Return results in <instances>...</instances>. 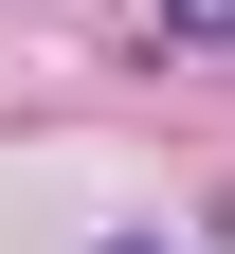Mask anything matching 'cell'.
I'll return each mask as SVG.
<instances>
[{"label":"cell","instance_id":"obj_2","mask_svg":"<svg viewBox=\"0 0 235 254\" xmlns=\"http://www.w3.org/2000/svg\"><path fill=\"white\" fill-rule=\"evenodd\" d=\"M109 254H163V236H109Z\"/></svg>","mask_w":235,"mask_h":254},{"label":"cell","instance_id":"obj_1","mask_svg":"<svg viewBox=\"0 0 235 254\" xmlns=\"http://www.w3.org/2000/svg\"><path fill=\"white\" fill-rule=\"evenodd\" d=\"M163 18H181V37H235V0H163Z\"/></svg>","mask_w":235,"mask_h":254}]
</instances>
